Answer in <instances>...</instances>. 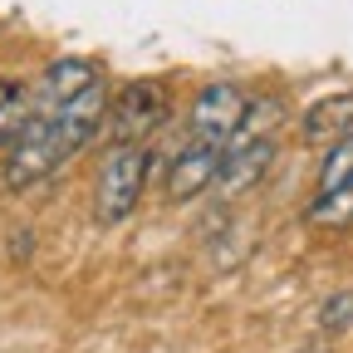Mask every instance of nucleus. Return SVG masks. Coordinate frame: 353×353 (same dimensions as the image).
I'll return each instance as SVG.
<instances>
[{
	"mask_svg": "<svg viewBox=\"0 0 353 353\" xmlns=\"http://www.w3.org/2000/svg\"><path fill=\"white\" fill-rule=\"evenodd\" d=\"M152 152L143 143H113L99 162V187H94V216L99 226H118L132 216V206L143 201V182H148Z\"/></svg>",
	"mask_w": 353,
	"mask_h": 353,
	"instance_id": "1",
	"label": "nucleus"
},
{
	"mask_svg": "<svg viewBox=\"0 0 353 353\" xmlns=\"http://www.w3.org/2000/svg\"><path fill=\"white\" fill-rule=\"evenodd\" d=\"M59 148H54V128H50V113H34L20 123V132L10 138V152H6V187L10 192H25L34 182H44L54 167H59Z\"/></svg>",
	"mask_w": 353,
	"mask_h": 353,
	"instance_id": "2",
	"label": "nucleus"
},
{
	"mask_svg": "<svg viewBox=\"0 0 353 353\" xmlns=\"http://www.w3.org/2000/svg\"><path fill=\"white\" fill-rule=\"evenodd\" d=\"M245 94L236 83H206L201 94L192 99V113H187V138L196 143H211V148H226L236 138V128L245 118Z\"/></svg>",
	"mask_w": 353,
	"mask_h": 353,
	"instance_id": "3",
	"label": "nucleus"
},
{
	"mask_svg": "<svg viewBox=\"0 0 353 353\" xmlns=\"http://www.w3.org/2000/svg\"><path fill=\"white\" fill-rule=\"evenodd\" d=\"M103 118H108V88H103V83H88L83 94H74L69 103H59V108L50 113L59 157L69 162L74 152H83L88 143H94V132L103 128Z\"/></svg>",
	"mask_w": 353,
	"mask_h": 353,
	"instance_id": "4",
	"label": "nucleus"
},
{
	"mask_svg": "<svg viewBox=\"0 0 353 353\" xmlns=\"http://www.w3.org/2000/svg\"><path fill=\"white\" fill-rule=\"evenodd\" d=\"M167 118V94L162 83H128L113 99V143H148Z\"/></svg>",
	"mask_w": 353,
	"mask_h": 353,
	"instance_id": "5",
	"label": "nucleus"
},
{
	"mask_svg": "<svg viewBox=\"0 0 353 353\" xmlns=\"http://www.w3.org/2000/svg\"><path fill=\"white\" fill-rule=\"evenodd\" d=\"M221 152L226 148H211V143H196V138H187V148L172 157V167H167V201H192V196H201L206 187H216V172H221Z\"/></svg>",
	"mask_w": 353,
	"mask_h": 353,
	"instance_id": "6",
	"label": "nucleus"
},
{
	"mask_svg": "<svg viewBox=\"0 0 353 353\" xmlns=\"http://www.w3.org/2000/svg\"><path fill=\"white\" fill-rule=\"evenodd\" d=\"M275 138H265V143H250V148H226L221 152V172H216V192L226 196V201H236V196H245L265 172H270V162H275Z\"/></svg>",
	"mask_w": 353,
	"mask_h": 353,
	"instance_id": "7",
	"label": "nucleus"
},
{
	"mask_svg": "<svg viewBox=\"0 0 353 353\" xmlns=\"http://www.w3.org/2000/svg\"><path fill=\"white\" fill-rule=\"evenodd\" d=\"M88 83H99V74H94V64H88V59H54L50 69H44L30 108H34V113H54L59 103H69L74 94H83Z\"/></svg>",
	"mask_w": 353,
	"mask_h": 353,
	"instance_id": "8",
	"label": "nucleus"
},
{
	"mask_svg": "<svg viewBox=\"0 0 353 353\" xmlns=\"http://www.w3.org/2000/svg\"><path fill=\"white\" fill-rule=\"evenodd\" d=\"M343 132H353V94H334L319 99L304 113V138L309 143H339Z\"/></svg>",
	"mask_w": 353,
	"mask_h": 353,
	"instance_id": "9",
	"label": "nucleus"
},
{
	"mask_svg": "<svg viewBox=\"0 0 353 353\" xmlns=\"http://www.w3.org/2000/svg\"><path fill=\"white\" fill-rule=\"evenodd\" d=\"M314 196H353V132H343L339 143H329Z\"/></svg>",
	"mask_w": 353,
	"mask_h": 353,
	"instance_id": "10",
	"label": "nucleus"
},
{
	"mask_svg": "<svg viewBox=\"0 0 353 353\" xmlns=\"http://www.w3.org/2000/svg\"><path fill=\"white\" fill-rule=\"evenodd\" d=\"M314 226H348L353 221V196H314L304 211Z\"/></svg>",
	"mask_w": 353,
	"mask_h": 353,
	"instance_id": "11",
	"label": "nucleus"
},
{
	"mask_svg": "<svg viewBox=\"0 0 353 353\" xmlns=\"http://www.w3.org/2000/svg\"><path fill=\"white\" fill-rule=\"evenodd\" d=\"M319 324L329 334H348L353 329V290H339V294H329L319 304Z\"/></svg>",
	"mask_w": 353,
	"mask_h": 353,
	"instance_id": "12",
	"label": "nucleus"
},
{
	"mask_svg": "<svg viewBox=\"0 0 353 353\" xmlns=\"http://www.w3.org/2000/svg\"><path fill=\"white\" fill-rule=\"evenodd\" d=\"M15 94H20V83H10V79H0V108H6V103H10Z\"/></svg>",
	"mask_w": 353,
	"mask_h": 353,
	"instance_id": "13",
	"label": "nucleus"
}]
</instances>
